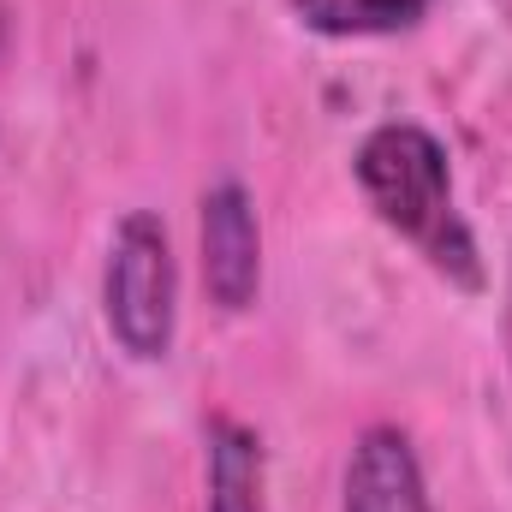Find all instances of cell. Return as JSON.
<instances>
[{"label": "cell", "mask_w": 512, "mask_h": 512, "mask_svg": "<svg viewBox=\"0 0 512 512\" xmlns=\"http://www.w3.org/2000/svg\"><path fill=\"white\" fill-rule=\"evenodd\" d=\"M179 316V280L167 227L149 209H131L108 251V328L131 358H167Z\"/></svg>", "instance_id": "2"}, {"label": "cell", "mask_w": 512, "mask_h": 512, "mask_svg": "<svg viewBox=\"0 0 512 512\" xmlns=\"http://www.w3.org/2000/svg\"><path fill=\"white\" fill-rule=\"evenodd\" d=\"M304 12V24L328 30V36H382L417 24L435 0H292Z\"/></svg>", "instance_id": "6"}, {"label": "cell", "mask_w": 512, "mask_h": 512, "mask_svg": "<svg viewBox=\"0 0 512 512\" xmlns=\"http://www.w3.org/2000/svg\"><path fill=\"white\" fill-rule=\"evenodd\" d=\"M346 512H435L417 453L399 429H364L346 465Z\"/></svg>", "instance_id": "4"}, {"label": "cell", "mask_w": 512, "mask_h": 512, "mask_svg": "<svg viewBox=\"0 0 512 512\" xmlns=\"http://www.w3.org/2000/svg\"><path fill=\"white\" fill-rule=\"evenodd\" d=\"M370 209L382 215L399 239H411L441 274H453L459 286L483 280L477 239L453 209V173H447V149L423 126H376L358 143L352 161Z\"/></svg>", "instance_id": "1"}, {"label": "cell", "mask_w": 512, "mask_h": 512, "mask_svg": "<svg viewBox=\"0 0 512 512\" xmlns=\"http://www.w3.org/2000/svg\"><path fill=\"white\" fill-rule=\"evenodd\" d=\"M203 280L221 310H251L262 286V233L245 185H215L203 197Z\"/></svg>", "instance_id": "3"}, {"label": "cell", "mask_w": 512, "mask_h": 512, "mask_svg": "<svg viewBox=\"0 0 512 512\" xmlns=\"http://www.w3.org/2000/svg\"><path fill=\"white\" fill-rule=\"evenodd\" d=\"M209 512H268L262 507V441L245 423H209Z\"/></svg>", "instance_id": "5"}]
</instances>
